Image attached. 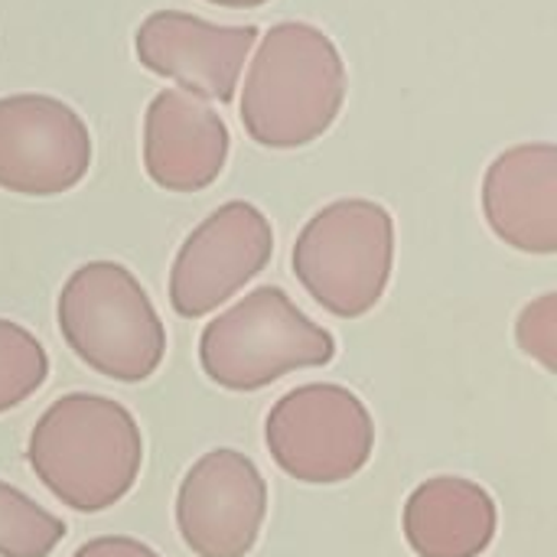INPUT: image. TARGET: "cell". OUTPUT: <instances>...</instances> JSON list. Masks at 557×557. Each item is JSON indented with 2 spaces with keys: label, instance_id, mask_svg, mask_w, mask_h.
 Returning <instances> with one entry per match:
<instances>
[{
  "label": "cell",
  "instance_id": "obj_2",
  "mask_svg": "<svg viewBox=\"0 0 557 557\" xmlns=\"http://www.w3.org/2000/svg\"><path fill=\"white\" fill-rule=\"evenodd\" d=\"M26 463L62 506L91 516L134 490L144 467V437L121 401L72 392L36 421Z\"/></svg>",
  "mask_w": 557,
  "mask_h": 557
},
{
  "label": "cell",
  "instance_id": "obj_15",
  "mask_svg": "<svg viewBox=\"0 0 557 557\" xmlns=\"http://www.w3.org/2000/svg\"><path fill=\"white\" fill-rule=\"evenodd\" d=\"M49 379L42 343L13 320H0V414L20 408Z\"/></svg>",
  "mask_w": 557,
  "mask_h": 557
},
{
  "label": "cell",
  "instance_id": "obj_8",
  "mask_svg": "<svg viewBox=\"0 0 557 557\" xmlns=\"http://www.w3.org/2000/svg\"><path fill=\"white\" fill-rule=\"evenodd\" d=\"M91 157V131L65 101L36 91L0 98V189L62 196L88 176Z\"/></svg>",
  "mask_w": 557,
  "mask_h": 557
},
{
  "label": "cell",
  "instance_id": "obj_1",
  "mask_svg": "<svg viewBox=\"0 0 557 557\" xmlns=\"http://www.w3.org/2000/svg\"><path fill=\"white\" fill-rule=\"evenodd\" d=\"M346 62L336 42L300 20L274 23L251 49L238 114L245 134L268 150L320 140L346 101Z\"/></svg>",
  "mask_w": 557,
  "mask_h": 557
},
{
  "label": "cell",
  "instance_id": "obj_4",
  "mask_svg": "<svg viewBox=\"0 0 557 557\" xmlns=\"http://www.w3.org/2000/svg\"><path fill=\"white\" fill-rule=\"evenodd\" d=\"M333 359L336 336L271 284L245 294L199 336V366L225 392H261L297 369H323Z\"/></svg>",
  "mask_w": 557,
  "mask_h": 557
},
{
  "label": "cell",
  "instance_id": "obj_18",
  "mask_svg": "<svg viewBox=\"0 0 557 557\" xmlns=\"http://www.w3.org/2000/svg\"><path fill=\"white\" fill-rule=\"evenodd\" d=\"M206 3L228 7V10H251V7H261V3H268V0H206Z\"/></svg>",
  "mask_w": 557,
  "mask_h": 557
},
{
  "label": "cell",
  "instance_id": "obj_13",
  "mask_svg": "<svg viewBox=\"0 0 557 557\" xmlns=\"http://www.w3.org/2000/svg\"><path fill=\"white\" fill-rule=\"evenodd\" d=\"M401 529L418 557H480L496 539L499 509L480 483L434 476L408 496Z\"/></svg>",
  "mask_w": 557,
  "mask_h": 557
},
{
  "label": "cell",
  "instance_id": "obj_10",
  "mask_svg": "<svg viewBox=\"0 0 557 557\" xmlns=\"http://www.w3.org/2000/svg\"><path fill=\"white\" fill-rule=\"evenodd\" d=\"M258 36L251 23L219 26L186 10H153L134 33V55L147 72L176 82L183 91L228 104Z\"/></svg>",
  "mask_w": 557,
  "mask_h": 557
},
{
  "label": "cell",
  "instance_id": "obj_17",
  "mask_svg": "<svg viewBox=\"0 0 557 557\" xmlns=\"http://www.w3.org/2000/svg\"><path fill=\"white\" fill-rule=\"evenodd\" d=\"M72 557H160L150 545L127 535H101L85 542Z\"/></svg>",
  "mask_w": 557,
  "mask_h": 557
},
{
  "label": "cell",
  "instance_id": "obj_5",
  "mask_svg": "<svg viewBox=\"0 0 557 557\" xmlns=\"http://www.w3.org/2000/svg\"><path fill=\"white\" fill-rule=\"evenodd\" d=\"M294 274L333 317L359 320L379 307L395 268V219L372 199L323 206L294 242Z\"/></svg>",
  "mask_w": 557,
  "mask_h": 557
},
{
  "label": "cell",
  "instance_id": "obj_9",
  "mask_svg": "<svg viewBox=\"0 0 557 557\" xmlns=\"http://www.w3.org/2000/svg\"><path fill=\"white\" fill-rule=\"evenodd\" d=\"M268 516V483L251 457L219 447L202 454L176 493V529L196 557H248Z\"/></svg>",
  "mask_w": 557,
  "mask_h": 557
},
{
  "label": "cell",
  "instance_id": "obj_14",
  "mask_svg": "<svg viewBox=\"0 0 557 557\" xmlns=\"http://www.w3.org/2000/svg\"><path fill=\"white\" fill-rule=\"evenodd\" d=\"M65 539V522L0 480V557H49Z\"/></svg>",
  "mask_w": 557,
  "mask_h": 557
},
{
  "label": "cell",
  "instance_id": "obj_6",
  "mask_svg": "<svg viewBox=\"0 0 557 557\" xmlns=\"http://www.w3.org/2000/svg\"><path fill=\"white\" fill-rule=\"evenodd\" d=\"M271 460L297 483L336 486L352 480L375 450V421L346 385L310 382L287 392L264 421Z\"/></svg>",
  "mask_w": 557,
  "mask_h": 557
},
{
  "label": "cell",
  "instance_id": "obj_3",
  "mask_svg": "<svg viewBox=\"0 0 557 557\" xmlns=\"http://www.w3.org/2000/svg\"><path fill=\"white\" fill-rule=\"evenodd\" d=\"M65 346L98 375L147 382L166 356L163 320L140 281L117 261H88L69 274L55 300Z\"/></svg>",
  "mask_w": 557,
  "mask_h": 557
},
{
  "label": "cell",
  "instance_id": "obj_16",
  "mask_svg": "<svg viewBox=\"0 0 557 557\" xmlns=\"http://www.w3.org/2000/svg\"><path fill=\"white\" fill-rule=\"evenodd\" d=\"M516 339L525 356L557 372V294H542L519 313Z\"/></svg>",
  "mask_w": 557,
  "mask_h": 557
},
{
  "label": "cell",
  "instance_id": "obj_11",
  "mask_svg": "<svg viewBox=\"0 0 557 557\" xmlns=\"http://www.w3.org/2000/svg\"><path fill=\"white\" fill-rule=\"evenodd\" d=\"M228 127L219 111L183 88L153 95L144 114V170L166 193L209 189L228 160Z\"/></svg>",
  "mask_w": 557,
  "mask_h": 557
},
{
  "label": "cell",
  "instance_id": "obj_7",
  "mask_svg": "<svg viewBox=\"0 0 557 557\" xmlns=\"http://www.w3.org/2000/svg\"><path fill=\"white\" fill-rule=\"evenodd\" d=\"M274 258L271 219L232 199L206 215L180 245L170 268V307L183 320H202L228 304Z\"/></svg>",
  "mask_w": 557,
  "mask_h": 557
},
{
  "label": "cell",
  "instance_id": "obj_12",
  "mask_svg": "<svg viewBox=\"0 0 557 557\" xmlns=\"http://www.w3.org/2000/svg\"><path fill=\"white\" fill-rule=\"evenodd\" d=\"M483 215L499 242L525 255H557V147L532 140L503 150L483 180Z\"/></svg>",
  "mask_w": 557,
  "mask_h": 557
}]
</instances>
